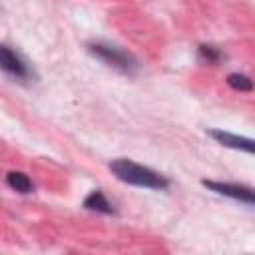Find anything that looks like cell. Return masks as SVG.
Masks as SVG:
<instances>
[{
	"instance_id": "5b68a950",
	"label": "cell",
	"mask_w": 255,
	"mask_h": 255,
	"mask_svg": "<svg viewBox=\"0 0 255 255\" xmlns=\"http://www.w3.org/2000/svg\"><path fill=\"white\" fill-rule=\"evenodd\" d=\"M207 133L215 141H219L221 145H225V147L241 149V151H247V153H255V139H251V137L235 135V133H229V131H223V129H209Z\"/></svg>"
},
{
	"instance_id": "6da1fadb",
	"label": "cell",
	"mask_w": 255,
	"mask_h": 255,
	"mask_svg": "<svg viewBox=\"0 0 255 255\" xmlns=\"http://www.w3.org/2000/svg\"><path fill=\"white\" fill-rule=\"evenodd\" d=\"M110 169L120 181H124L128 185L145 187V189H159V191L167 189V185H169L167 177H163L161 173H157L145 165L133 163L131 159H124V157L114 159V161H110Z\"/></svg>"
},
{
	"instance_id": "52a82bcc",
	"label": "cell",
	"mask_w": 255,
	"mask_h": 255,
	"mask_svg": "<svg viewBox=\"0 0 255 255\" xmlns=\"http://www.w3.org/2000/svg\"><path fill=\"white\" fill-rule=\"evenodd\" d=\"M6 183H8L14 191H18V193H32V191H34L32 179H30L26 173H22V171H8V173H6Z\"/></svg>"
},
{
	"instance_id": "3957f363",
	"label": "cell",
	"mask_w": 255,
	"mask_h": 255,
	"mask_svg": "<svg viewBox=\"0 0 255 255\" xmlns=\"http://www.w3.org/2000/svg\"><path fill=\"white\" fill-rule=\"evenodd\" d=\"M203 187H207L209 191H215L223 197L235 199V201H243L249 205H255V189L247 187V185H239V183H227V181H211V179H203L201 181Z\"/></svg>"
},
{
	"instance_id": "9c48e42d",
	"label": "cell",
	"mask_w": 255,
	"mask_h": 255,
	"mask_svg": "<svg viewBox=\"0 0 255 255\" xmlns=\"http://www.w3.org/2000/svg\"><path fill=\"white\" fill-rule=\"evenodd\" d=\"M199 58H201L203 62H207V64H215V62H219V60L223 58V54H221V50L215 48V46L201 44V46H199Z\"/></svg>"
},
{
	"instance_id": "ba28073f",
	"label": "cell",
	"mask_w": 255,
	"mask_h": 255,
	"mask_svg": "<svg viewBox=\"0 0 255 255\" xmlns=\"http://www.w3.org/2000/svg\"><path fill=\"white\" fill-rule=\"evenodd\" d=\"M227 84H229V88H233L237 92H251L253 90V82L243 74H229Z\"/></svg>"
},
{
	"instance_id": "277c9868",
	"label": "cell",
	"mask_w": 255,
	"mask_h": 255,
	"mask_svg": "<svg viewBox=\"0 0 255 255\" xmlns=\"http://www.w3.org/2000/svg\"><path fill=\"white\" fill-rule=\"evenodd\" d=\"M0 66L8 76H12V78H16L20 82L30 78V68L26 66V62L14 50H10L8 46L0 48Z\"/></svg>"
},
{
	"instance_id": "8992f818",
	"label": "cell",
	"mask_w": 255,
	"mask_h": 255,
	"mask_svg": "<svg viewBox=\"0 0 255 255\" xmlns=\"http://www.w3.org/2000/svg\"><path fill=\"white\" fill-rule=\"evenodd\" d=\"M84 207L86 209H90V211H98V213H106V215H110V213H114V207H112V203L106 199V195L102 193V191H92L86 199H84Z\"/></svg>"
},
{
	"instance_id": "7a4b0ae2",
	"label": "cell",
	"mask_w": 255,
	"mask_h": 255,
	"mask_svg": "<svg viewBox=\"0 0 255 255\" xmlns=\"http://www.w3.org/2000/svg\"><path fill=\"white\" fill-rule=\"evenodd\" d=\"M88 50H90L92 56H96L98 60H102L110 68H116L122 74L131 76V74L137 72V60L129 52H126L118 46H112V44H106V42H90Z\"/></svg>"
}]
</instances>
